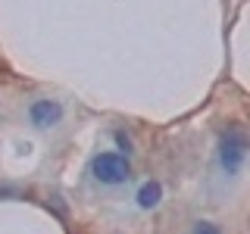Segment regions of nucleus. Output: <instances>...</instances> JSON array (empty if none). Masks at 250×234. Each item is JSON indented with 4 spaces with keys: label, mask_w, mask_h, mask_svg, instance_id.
Returning <instances> with one entry per match:
<instances>
[{
    "label": "nucleus",
    "mask_w": 250,
    "mask_h": 234,
    "mask_svg": "<svg viewBox=\"0 0 250 234\" xmlns=\"http://www.w3.org/2000/svg\"><path fill=\"white\" fill-rule=\"evenodd\" d=\"M247 159V135L241 128H225L219 137V166L225 175H238Z\"/></svg>",
    "instance_id": "nucleus-1"
},
{
    "label": "nucleus",
    "mask_w": 250,
    "mask_h": 234,
    "mask_svg": "<svg viewBox=\"0 0 250 234\" xmlns=\"http://www.w3.org/2000/svg\"><path fill=\"white\" fill-rule=\"evenodd\" d=\"M91 175L100 184H125L131 178V162L122 153H97L91 159Z\"/></svg>",
    "instance_id": "nucleus-2"
},
{
    "label": "nucleus",
    "mask_w": 250,
    "mask_h": 234,
    "mask_svg": "<svg viewBox=\"0 0 250 234\" xmlns=\"http://www.w3.org/2000/svg\"><path fill=\"white\" fill-rule=\"evenodd\" d=\"M28 119H31V125H38V128H50V125H57L62 119V106L57 100H35V103L28 106Z\"/></svg>",
    "instance_id": "nucleus-3"
},
{
    "label": "nucleus",
    "mask_w": 250,
    "mask_h": 234,
    "mask_svg": "<svg viewBox=\"0 0 250 234\" xmlns=\"http://www.w3.org/2000/svg\"><path fill=\"white\" fill-rule=\"evenodd\" d=\"M160 200H163V184L160 181H144L141 184V191H138V206L141 209L160 206Z\"/></svg>",
    "instance_id": "nucleus-4"
},
{
    "label": "nucleus",
    "mask_w": 250,
    "mask_h": 234,
    "mask_svg": "<svg viewBox=\"0 0 250 234\" xmlns=\"http://www.w3.org/2000/svg\"><path fill=\"white\" fill-rule=\"evenodd\" d=\"M191 234H222V231H219V225H216V222H194Z\"/></svg>",
    "instance_id": "nucleus-5"
}]
</instances>
